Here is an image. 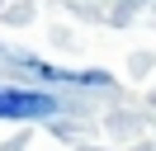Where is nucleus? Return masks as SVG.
<instances>
[{"label":"nucleus","mask_w":156,"mask_h":151,"mask_svg":"<svg viewBox=\"0 0 156 151\" xmlns=\"http://www.w3.org/2000/svg\"><path fill=\"white\" fill-rule=\"evenodd\" d=\"M57 113V99L38 90H0V118H48Z\"/></svg>","instance_id":"1"}]
</instances>
